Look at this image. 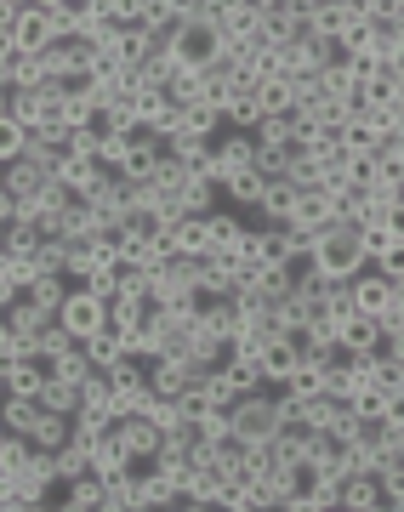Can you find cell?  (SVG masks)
Instances as JSON below:
<instances>
[{
	"label": "cell",
	"mask_w": 404,
	"mask_h": 512,
	"mask_svg": "<svg viewBox=\"0 0 404 512\" xmlns=\"http://www.w3.org/2000/svg\"><path fill=\"white\" fill-rule=\"evenodd\" d=\"M154 183H160V188H188V183H194V171H188V165L166 148V154H160V165H154Z\"/></svg>",
	"instance_id": "83f0119b"
},
{
	"label": "cell",
	"mask_w": 404,
	"mask_h": 512,
	"mask_svg": "<svg viewBox=\"0 0 404 512\" xmlns=\"http://www.w3.org/2000/svg\"><path fill=\"white\" fill-rule=\"evenodd\" d=\"M382 353H393V359L404 365V330H393V336H387V342H382Z\"/></svg>",
	"instance_id": "d6a6232c"
},
{
	"label": "cell",
	"mask_w": 404,
	"mask_h": 512,
	"mask_svg": "<svg viewBox=\"0 0 404 512\" xmlns=\"http://www.w3.org/2000/svg\"><path fill=\"white\" fill-rule=\"evenodd\" d=\"M222 29H217V18H188L177 35H171V52H177V63H183L188 74H200V69H211L222 57Z\"/></svg>",
	"instance_id": "3957f363"
},
{
	"label": "cell",
	"mask_w": 404,
	"mask_h": 512,
	"mask_svg": "<svg viewBox=\"0 0 404 512\" xmlns=\"http://www.w3.org/2000/svg\"><path fill=\"white\" fill-rule=\"evenodd\" d=\"M0 46H23V52H46V46H57L52 12H46V6H23V12H0Z\"/></svg>",
	"instance_id": "277c9868"
},
{
	"label": "cell",
	"mask_w": 404,
	"mask_h": 512,
	"mask_svg": "<svg viewBox=\"0 0 404 512\" xmlns=\"http://www.w3.org/2000/svg\"><path fill=\"white\" fill-rule=\"evenodd\" d=\"M160 154H166V143H137L126 148V160L114 165L120 177H131V183H154V165H160Z\"/></svg>",
	"instance_id": "e0dca14e"
},
{
	"label": "cell",
	"mask_w": 404,
	"mask_h": 512,
	"mask_svg": "<svg viewBox=\"0 0 404 512\" xmlns=\"http://www.w3.org/2000/svg\"><path fill=\"white\" fill-rule=\"evenodd\" d=\"M57 376V359L52 353H29V359H0V382H6V393H46V382Z\"/></svg>",
	"instance_id": "8992f818"
},
{
	"label": "cell",
	"mask_w": 404,
	"mask_h": 512,
	"mask_svg": "<svg viewBox=\"0 0 404 512\" xmlns=\"http://www.w3.org/2000/svg\"><path fill=\"white\" fill-rule=\"evenodd\" d=\"M239 171H257V131L217 137V183H228V177H239Z\"/></svg>",
	"instance_id": "52a82bcc"
},
{
	"label": "cell",
	"mask_w": 404,
	"mask_h": 512,
	"mask_svg": "<svg viewBox=\"0 0 404 512\" xmlns=\"http://www.w3.org/2000/svg\"><path fill=\"white\" fill-rule=\"evenodd\" d=\"M313 268L331 279V285H348L359 268H370L365 234H359V228H325V234H319V251H313Z\"/></svg>",
	"instance_id": "6da1fadb"
},
{
	"label": "cell",
	"mask_w": 404,
	"mask_h": 512,
	"mask_svg": "<svg viewBox=\"0 0 404 512\" xmlns=\"http://www.w3.org/2000/svg\"><path fill=\"white\" fill-rule=\"evenodd\" d=\"M57 313H63V325H69L74 336L86 342V336H97V330L109 325V296H97L92 285H74L69 302H63Z\"/></svg>",
	"instance_id": "5b68a950"
},
{
	"label": "cell",
	"mask_w": 404,
	"mask_h": 512,
	"mask_svg": "<svg viewBox=\"0 0 404 512\" xmlns=\"http://www.w3.org/2000/svg\"><path fill=\"white\" fill-rule=\"evenodd\" d=\"M393 239H399L393 228H382V222H365V251H370V262H376V256H382Z\"/></svg>",
	"instance_id": "1f68e13d"
},
{
	"label": "cell",
	"mask_w": 404,
	"mask_h": 512,
	"mask_svg": "<svg viewBox=\"0 0 404 512\" xmlns=\"http://www.w3.org/2000/svg\"><path fill=\"white\" fill-rule=\"evenodd\" d=\"M69 291H74V285H69V274H40L35 279V285H29V291H23V296H35V302H40V308H63V302H69Z\"/></svg>",
	"instance_id": "cb8c5ba5"
},
{
	"label": "cell",
	"mask_w": 404,
	"mask_h": 512,
	"mask_svg": "<svg viewBox=\"0 0 404 512\" xmlns=\"http://www.w3.org/2000/svg\"><path fill=\"white\" fill-rule=\"evenodd\" d=\"M217 29H222V40H251L262 29V6H251V0H228V6H217Z\"/></svg>",
	"instance_id": "7c38bea8"
},
{
	"label": "cell",
	"mask_w": 404,
	"mask_h": 512,
	"mask_svg": "<svg viewBox=\"0 0 404 512\" xmlns=\"http://www.w3.org/2000/svg\"><path fill=\"white\" fill-rule=\"evenodd\" d=\"M376 183H399V188H404V148H393V154H376Z\"/></svg>",
	"instance_id": "f546056e"
},
{
	"label": "cell",
	"mask_w": 404,
	"mask_h": 512,
	"mask_svg": "<svg viewBox=\"0 0 404 512\" xmlns=\"http://www.w3.org/2000/svg\"><path fill=\"white\" fill-rule=\"evenodd\" d=\"M399 291H404V279H399Z\"/></svg>",
	"instance_id": "836d02e7"
},
{
	"label": "cell",
	"mask_w": 404,
	"mask_h": 512,
	"mask_svg": "<svg viewBox=\"0 0 404 512\" xmlns=\"http://www.w3.org/2000/svg\"><path fill=\"white\" fill-rule=\"evenodd\" d=\"M0 416H6L12 433H35L40 416H46V404H40L35 393H6V410H0Z\"/></svg>",
	"instance_id": "2e32d148"
},
{
	"label": "cell",
	"mask_w": 404,
	"mask_h": 512,
	"mask_svg": "<svg viewBox=\"0 0 404 512\" xmlns=\"http://www.w3.org/2000/svg\"><path fill=\"white\" fill-rule=\"evenodd\" d=\"M103 512H137V473L109 478V501H103Z\"/></svg>",
	"instance_id": "4316f807"
},
{
	"label": "cell",
	"mask_w": 404,
	"mask_h": 512,
	"mask_svg": "<svg viewBox=\"0 0 404 512\" xmlns=\"http://www.w3.org/2000/svg\"><path fill=\"white\" fill-rule=\"evenodd\" d=\"M103 501H109V478H97V473H80V478L57 484V507L63 512H97Z\"/></svg>",
	"instance_id": "ba28073f"
},
{
	"label": "cell",
	"mask_w": 404,
	"mask_h": 512,
	"mask_svg": "<svg viewBox=\"0 0 404 512\" xmlns=\"http://www.w3.org/2000/svg\"><path fill=\"white\" fill-rule=\"evenodd\" d=\"M40 342L29 336V330H18V325H0V359H29Z\"/></svg>",
	"instance_id": "f1b7e54d"
},
{
	"label": "cell",
	"mask_w": 404,
	"mask_h": 512,
	"mask_svg": "<svg viewBox=\"0 0 404 512\" xmlns=\"http://www.w3.org/2000/svg\"><path fill=\"white\" fill-rule=\"evenodd\" d=\"M296 365H302V348H296L291 336H274V342L262 348V370H268V382L274 387H285V376H291Z\"/></svg>",
	"instance_id": "9a60e30c"
},
{
	"label": "cell",
	"mask_w": 404,
	"mask_h": 512,
	"mask_svg": "<svg viewBox=\"0 0 404 512\" xmlns=\"http://www.w3.org/2000/svg\"><path fill=\"white\" fill-rule=\"evenodd\" d=\"M222 126H228V120H222L217 103H183V131H194V137H217Z\"/></svg>",
	"instance_id": "603a6c76"
},
{
	"label": "cell",
	"mask_w": 404,
	"mask_h": 512,
	"mask_svg": "<svg viewBox=\"0 0 404 512\" xmlns=\"http://www.w3.org/2000/svg\"><path fill=\"white\" fill-rule=\"evenodd\" d=\"M234 427H239V433H245L251 444L279 439V427H285V410H279V387H257V393H239V404H234Z\"/></svg>",
	"instance_id": "7a4b0ae2"
},
{
	"label": "cell",
	"mask_w": 404,
	"mask_h": 512,
	"mask_svg": "<svg viewBox=\"0 0 404 512\" xmlns=\"http://www.w3.org/2000/svg\"><path fill=\"white\" fill-rule=\"evenodd\" d=\"M393 291H399V279H387L382 268H359V274H353V296H359V313H382L387 302H393Z\"/></svg>",
	"instance_id": "8fae6325"
},
{
	"label": "cell",
	"mask_w": 404,
	"mask_h": 512,
	"mask_svg": "<svg viewBox=\"0 0 404 512\" xmlns=\"http://www.w3.org/2000/svg\"><path fill=\"white\" fill-rule=\"evenodd\" d=\"M370 268H382L387 279H404V239H393V245H387V251L370 262Z\"/></svg>",
	"instance_id": "4dcf8cb0"
},
{
	"label": "cell",
	"mask_w": 404,
	"mask_h": 512,
	"mask_svg": "<svg viewBox=\"0 0 404 512\" xmlns=\"http://www.w3.org/2000/svg\"><path fill=\"white\" fill-rule=\"evenodd\" d=\"M251 222H239V205H217L211 211V251H234L239 239H245Z\"/></svg>",
	"instance_id": "ac0fdd59"
},
{
	"label": "cell",
	"mask_w": 404,
	"mask_h": 512,
	"mask_svg": "<svg viewBox=\"0 0 404 512\" xmlns=\"http://www.w3.org/2000/svg\"><path fill=\"white\" fill-rule=\"evenodd\" d=\"M103 177H109V165H97L92 154H69V160L57 165V183H69L74 194H92Z\"/></svg>",
	"instance_id": "4fadbf2b"
},
{
	"label": "cell",
	"mask_w": 404,
	"mask_h": 512,
	"mask_svg": "<svg viewBox=\"0 0 404 512\" xmlns=\"http://www.w3.org/2000/svg\"><path fill=\"white\" fill-rule=\"evenodd\" d=\"M257 97H262V114H285V109H296L291 74H285V80H257Z\"/></svg>",
	"instance_id": "d4e9b609"
},
{
	"label": "cell",
	"mask_w": 404,
	"mask_h": 512,
	"mask_svg": "<svg viewBox=\"0 0 404 512\" xmlns=\"http://www.w3.org/2000/svg\"><path fill=\"white\" fill-rule=\"evenodd\" d=\"M331 387V376H325V365H313V359H302V365L285 376V393L291 399H313V393H325Z\"/></svg>",
	"instance_id": "44dd1931"
},
{
	"label": "cell",
	"mask_w": 404,
	"mask_h": 512,
	"mask_svg": "<svg viewBox=\"0 0 404 512\" xmlns=\"http://www.w3.org/2000/svg\"><path fill=\"white\" fill-rule=\"evenodd\" d=\"M382 319L376 313H353L348 325H342V348L353 353V359H370V353H382Z\"/></svg>",
	"instance_id": "30bf717a"
},
{
	"label": "cell",
	"mask_w": 404,
	"mask_h": 512,
	"mask_svg": "<svg viewBox=\"0 0 404 512\" xmlns=\"http://www.w3.org/2000/svg\"><path fill=\"white\" fill-rule=\"evenodd\" d=\"M291 205H296V183L274 177L268 194H262V205H257V222H291Z\"/></svg>",
	"instance_id": "ffe728a7"
},
{
	"label": "cell",
	"mask_w": 404,
	"mask_h": 512,
	"mask_svg": "<svg viewBox=\"0 0 404 512\" xmlns=\"http://www.w3.org/2000/svg\"><path fill=\"white\" fill-rule=\"evenodd\" d=\"M103 12L120 29H148V0H103Z\"/></svg>",
	"instance_id": "484cf974"
},
{
	"label": "cell",
	"mask_w": 404,
	"mask_h": 512,
	"mask_svg": "<svg viewBox=\"0 0 404 512\" xmlns=\"http://www.w3.org/2000/svg\"><path fill=\"white\" fill-rule=\"evenodd\" d=\"M166 234H171V245H177V256H188V262L211 251V217H200V211L177 217V222L166 228Z\"/></svg>",
	"instance_id": "9c48e42d"
},
{
	"label": "cell",
	"mask_w": 404,
	"mask_h": 512,
	"mask_svg": "<svg viewBox=\"0 0 404 512\" xmlns=\"http://www.w3.org/2000/svg\"><path fill=\"white\" fill-rule=\"evenodd\" d=\"M40 353H52V359H63V353H74L80 348V336H74L69 325H63V313H52V319H46V325H40Z\"/></svg>",
	"instance_id": "7402d4cb"
},
{
	"label": "cell",
	"mask_w": 404,
	"mask_h": 512,
	"mask_svg": "<svg viewBox=\"0 0 404 512\" xmlns=\"http://www.w3.org/2000/svg\"><path fill=\"white\" fill-rule=\"evenodd\" d=\"M268 183H274V177H262V171H239V177H228V183H222V200L239 205V211H257L262 194H268Z\"/></svg>",
	"instance_id": "5bb4252c"
},
{
	"label": "cell",
	"mask_w": 404,
	"mask_h": 512,
	"mask_svg": "<svg viewBox=\"0 0 404 512\" xmlns=\"http://www.w3.org/2000/svg\"><path fill=\"white\" fill-rule=\"evenodd\" d=\"M86 353H92V365L97 370H114V365H126L131 353H126V342H120V330H97V336H86Z\"/></svg>",
	"instance_id": "d6986e66"
}]
</instances>
